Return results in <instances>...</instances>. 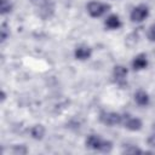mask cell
Returning a JSON list of instances; mask_svg holds the SVG:
<instances>
[{"label":"cell","instance_id":"12","mask_svg":"<svg viewBox=\"0 0 155 155\" xmlns=\"http://www.w3.org/2000/svg\"><path fill=\"white\" fill-rule=\"evenodd\" d=\"M45 133H46V128H45L42 125H34V126H31V128H30V136H31V138L35 139V140H41V139H44Z\"/></svg>","mask_w":155,"mask_h":155},{"label":"cell","instance_id":"1","mask_svg":"<svg viewBox=\"0 0 155 155\" xmlns=\"http://www.w3.org/2000/svg\"><path fill=\"white\" fill-rule=\"evenodd\" d=\"M85 145L94 151L108 154L113 150V143L108 139H103L98 134H88L85 139Z\"/></svg>","mask_w":155,"mask_h":155},{"label":"cell","instance_id":"10","mask_svg":"<svg viewBox=\"0 0 155 155\" xmlns=\"http://www.w3.org/2000/svg\"><path fill=\"white\" fill-rule=\"evenodd\" d=\"M104 25L109 30H116L122 25V23L117 15H109L104 21Z\"/></svg>","mask_w":155,"mask_h":155},{"label":"cell","instance_id":"15","mask_svg":"<svg viewBox=\"0 0 155 155\" xmlns=\"http://www.w3.org/2000/svg\"><path fill=\"white\" fill-rule=\"evenodd\" d=\"M139 153H143V150L133 144H127L122 149V154H139Z\"/></svg>","mask_w":155,"mask_h":155},{"label":"cell","instance_id":"18","mask_svg":"<svg viewBox=\"0 0 155 155\" xmlns=\"http://www.w3.org/2000/svg\"><path fill=\"white\" fill-rule=\"evenodd\" d=\"M147 144H148L150 148H155V132L148 136V138H147Z\"/></svg>","mask_w":155,"mask_h":155},{"label":"cell","instance_id":"16","mask_svg":"<svg viewBox=\"0 0 155 155\" xmlns=\"http://www.w3.org/2000/svg\"><path fill=\"white\" fill-rule=\"evenodd\" d=\"M147 38H148V40H149V41L155 42V23H154V24H151V25L149 27L148 33H147Z\"/></svg>","mask_w":155,"mask_h":155},{"label":"cell","instance_id":"9","mask_svg":"<svg viewBox=\"0 0 155 155\" xmlns=\"http://www.w3.org/2000/svg\"><path fill=\"white\" fill-rule=\"evenodd\" d=\"M91 56H92V48L87 45H80L74 50V57L78 61L81 62L87 61L91 58Z\"/></svg>","mask_w":155,"mask_h":155},{"label":"cell","instance_id":"8","mask_svg":"<svg viewBox=\"0 0 155 155\" xmlns=\"http://www.w3.org/2000/svg\"><path fill=\"white\" fill-rule=\"evenodd\" d=\"M148 64H149V62H148V57L145 53H138L137 56L133 57V59L131 62V67L136 71L144 70L148 67Z\"/></svg>","mask_w":155,"mask_h":155},{"label":"cell","instance_id":"17","mask_svg":"<svg viewBox=\"0 0 155 155\" xmlns=\"http://www.w3.org/2000/svg\"><path fill=\"white\" fill-rule=\"evenodd\" d=\"M13 153L15 154H27L28 149L24 145H15L13 147Z\"/></svg>","mask_w":155,"mask_h":155},{"label":"cell","instance_id":"11","mask_svg":"<svg viewBox=\"0 0 155 155\" xmlns=\"http://www.w3.org/2000/svg\"><path fill=\"white\" fill-rule=\"evenodd\" d=\"M133 99H134L136 104L139 105V107H147L150 103V97H149L148 92H145L144 90H138L134 93Z\"/></svg>","mask_w":155,"mask_h":155},{"label":"cell","instance_id":"5","mask_svg":"<svg viewBox=\"0 0 155 155\" xmlns=\"http://www.w3.org/2000/svg\"><path fill=\"white\" fill-rule=\"evenodd\" d=\"M149 16V7L144 4H139L134 6L130 12V19L133 23H142Z\"/></svg>","mask_w":155,"mask_h":155},{"label":"cell","instance_id":"19","mask_svg":"<svg viewBox=\"0 0 155 155\" xmlns=\"http://www.w3.org/2000/svg\"><path fill=\"white\" fill-rule=\"evenodd\" d=\"M5 98H6V94H5V92H4V91H1V102H4V101H5Z\"/></svg>","mask_w":155,"mask_h":155},{"label":"cell","instance_id":"6","mask_svg":"<svg viewBox=\"0 0 155 155\" xmlns=\"http://www.w3.org/2000/svg\"><path fill=\"white\" fill-rule=\"evenodd\" d=\"M122 125L125 128H127L128 131H132V132H137V131H140L142 127H143V122L139 117H136V116H131V115H124L122 117Z\"/></svg>","mask_w":155,"mask_h":155},{"label":"cell","instance_id":"4","mask_svg":"<svg viewBox=\"0 0 155 155\" xmlns=\"http://www.w3.org/2000/svg\"><path fill=\"white\" fill-rule=\"evenodd\" d=\"M122 117L124 115L116 111H103L99 115V121L105 126L113 127V126L122 124Z\"/></svg>","mask_w":155,"mask_h":155},{"label":"cell","instance_id":"2","mask_svg":"<svg viewBox=\"0 0 155 155\" xmlns=\"http://www.w3.org/2000/svg\"><path fill=\"white\" fill-rule=\"evenodd\" d=\"M31 4L38 8V15L42 19H48L54 13V4L52 0H31Z\"/></svg>","mask_w":155,"mask_h":155},{"label":"cell","instance_id":"14","mask_svg":"<svg viewBox=\"0 0 155 155\" xmlns=\"http://www.w3.org/2000/svg\"><path fill=\"white\" fill-rule=\"evenodd\" d=\"M10 36V28L6 23H2L0 25V39H1V42H5Z\"/></svg>","mask_w":155,"mask_h":155},{"label":"cell","instance_id":"13","mask_svg":"<svg viewBox=\"0 0 155 155\" xmlns=\"http://www.w3.org/2000/svg\"><path fill=\"white\" fill-rule=\"evenodd\" d=\"M12 8H13V5L11 0H0V13L2 16L10 13Z\"/></svg>","mask_w":155,"mask_h":155},{"label":"cell","instance_id":"7","mask_svg":"<svg viewBox=\"0 0 155 155\" xmlns=\"http://www.w3.org/2000/svg\"><path fill=\"white\" fill-rule=\"evenodd\" d=\"M127 75H128V70L125 65H115L113 69V79L117 85H124L127 80Z\"/></svg>","mask_w":155,"mask_h":155},{"label":"cell","instance_id":"3","mask_svg":"<svg viewBox=\"0 0 155 155\" xmlns=\"http://www.w3.org/2000/svg\"><path fill=\"white\" fill-rule=\"evenodd\" d=\"M110 10V5L102 1H90L86 5V11L92 18H99Z\"/></svg>","mask_w":155,"mask_h":155}]
</instances>
